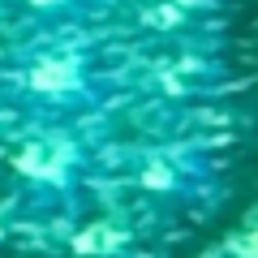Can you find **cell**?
I'll list each match as a JSON object with an SVG mask.
<instances>
[{"instance_id":"3","label":"cell","mask_w":258,"mask_h":258,"mask_svg":"<svg viewBox=\"0 0 258 258\" xmlns=\"http://www.w3.org/2000/svg\"><path fill=\"white\" fill-rule=\"evenodd\" d=\"M78 159H82V147H78L69 134H47V138H35L22 147L18 168L30 176V181L43 185H69L78 172Z\"/></svg>"},{"instance_id":"4","label":"cell","mask_w":258,"mask_h":258,"mask_svg":"<svg viewBox=\"0 0 258 258\" xmlns=\"http://www.w3.org/2000/svg\"><path fill=\"white\" fill-rule=\"evenodd\" d=\"M22 5L39 18H82V13H95L103 0H22Z\"/></svg>"},{"instance_id":"5","label":"cell","mask_w":258,"mask_h":258,"mask_svg":"<svg viewBox=\"0 0 258 258\" xmlns=\"http://www.w3.org/2000/svg\"><path fill=\"white\" fill-rule=\"evenodd\" d=\"M224 258H258V215L245 220L224 245Z\"/></svg>"},{"instance_id":"1","label":"cell","mask_w":258,"mask_h":258,"mask_svg":"<svg viewBox=\"0 0 258 258\" xmlns=\"http://www.w3.org/2000/svg\"><path fill=\"white\" fill-rule=\"evenodd\" d=\"M220 181V168H215V155L203 151L198 142H168V147H155L138 159L134 168V185H138L147 198L164 207H181V211H194L198 203H207Z\"/></svg>"},{"instance_id":"2","label":"cell","mask_w":258,"mask_h":258,"mask_svg":"<svg viewBox=\"0 0 258 258\" xmlns=\"http://www.w3.org/2000/svg\"><path fill=\"white\" fill-rule=\"evenodd\" d=\"M26 91L52 103H69V99H91L99 95V69L82 47H56L43 52L39 60H30L26 69Z\"/></svg>"}]
</instances>
